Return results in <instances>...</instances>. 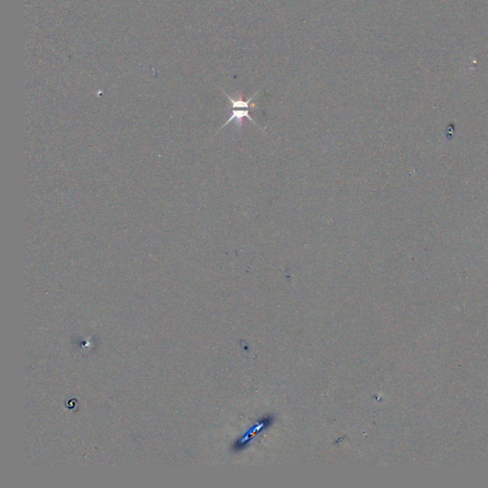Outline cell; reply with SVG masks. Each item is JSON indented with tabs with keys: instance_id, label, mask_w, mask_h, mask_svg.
Listing matches in <instances>:
<instances>
[{
	"instance_id": "1",
	"label": "cell",
	"mask_w": 488,
	"mask_h": 488,
	"mask_svg": "<svg viewBox=\"0 0 488 488\" xmlns=\"http://www.w3.org/2000/svg\"><path fill=\"white\" fill-rule=\"evenodd\" d=\"M249 111H250V109H246V110H234V111H232V113L230 114V116H229L228 120H227L225 123L223 124V126H221V128L217 131V133H218L221 129H223L225 126L228 125L230 122H232V121H235L236 125H237L238 129L240 130V129H241V127H242V125H243V119H244V118H248L250 121H252V122L255 124V125L257 126V127H259V128H261L260 125L256 122V120H254V119L251 117Z\"/></svg>"
},
{
	"instance_id": "2",
	"label": "cell",
	"mask_w": 488,
	"mask_h": 488,
	"mask_svg": "<svg viewBox=\"0 0 488 488\" xmlns=\"http://www.w3.org/2000/svg\"><path fill=\"white\" fill-rule=\"evenodd\" d=\"M259 93H260V92H257L256 94H254V95L251 97L249 100L244 101L241 100V98H240V99H238V100H234L233 98H231L229 95H227L225 92H224L226 97L228 98V100L230 101V104H231L230 109H233V108H234V109H236V108H239V109H259V107H258L256 104L252 103V101H253V100H254V99H255L258 95H259Z\"/></svg>"
}]
</instances>
